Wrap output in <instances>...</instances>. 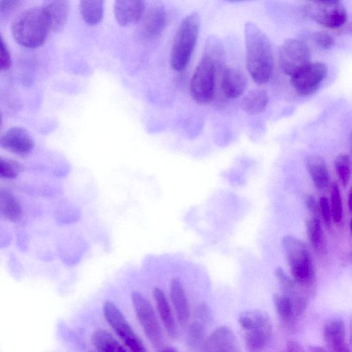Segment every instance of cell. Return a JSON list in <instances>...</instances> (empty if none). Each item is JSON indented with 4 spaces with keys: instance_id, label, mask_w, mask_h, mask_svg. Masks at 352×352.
Wrapping results in <instances>:
<instances>
[{
    "instance_id": "obj_8",
    "label": "cell",
    "mask_w": 352,
    "mask_h": 352,
    "mask_svg": "<svg viewBox=\"0 0 352 352\" xmlns=\"http://www.w3.org/2000/svg\"><path fill=\"white\" fill-rule=\"evenodd\" d=\"M307 12L318 23L331 29L342 27L347 20L346 10L340 1H311Z\"/></svg>"
},
{
    "instance_id": "obj_27",
    "label": "cell",
    "mask_w": 352,
    "mask_h": 352,
    "mask_svg": "<svg viewBox=\"0 0 352 352\" xmlns=\"http://www.w3.org/2000/svg\"><path fill=\"white\" fill-rule=\"evenodd\" d=\"M238 320L245 331L272 324L267 314L257 309L245 310L241 312Z\"/></svg>"
},
{
    "instance_id": "obj_21",
    "label": "cell",
    "mask_w": 352,
    "mask_h": 352,
    "mask_svg": "<svg viewBox=\"0 0 352 352\" xmlns=\"http://www.w3.org/2000/svg\"><path fill=\"white\" fill-rule=\"evenodd\" d=\"M272 337V324L245 331V346L250 352H261L267 346Z\"/></svg>"
},
{
    "instance_id": "obj_38",
    "label": "cell",
    "mask_w": 352,
    "mask_h": 352,
    "mask_svg": "<svg viewBox=\"0 0 352 352\" xmlns=\"http://www.w3.org/2000/svg\"><path fill=\"white\" fill-rule=\"evenodd\" d=\"M280 352H305V350L298 342L289 341Z\"/></svg>"
},
{
    "instance_id": "obj_41",
    "label": "cell",
    "mask_w": 352,
    "mask_h": 352,
    "mask_svg": "<svg viewBox=\"0 0 352 352\" xmlns=\"http://www.w3.org/2000/svg\"><path fill=\"white\" fill-rule=\"evenodd\" d=\"M348 206L349 210H351V190H349V197H348Z\"/></svg>"
},
{
    "instance_id": "obj_14",
    "label": "cell",
    "mask_w": 352,
    "mask_h": 352,
    "mask_svg": "<svg viewBox=\"0 0 352 352\" xmlns=\"http://www.w3.org/2000/svg\"><path fill=\"white\" fill-rule=\"evenodd\" d=\"M146 9L144 1H116L113 6L115 18L121 26L138 23Z\"/></svg>"
},
{
    "instance_id": "obj_18",
    "label": "cell",
    "mask_w": 352,
    "mask_h": 352,
    "mask_svg": "<svg viewBox=\"0 0 352 352\" xmlns=\"http://www.w3.org/2000/svg\"><path fill=\"white\" fill-rule=\"evenodd\" d=\"M42 6L47 13L51 31H61L69 18L70 3L66 0H54L45 2Z\"/></svg>"
},
{
    "instance_id": "obj_30",
    "label": "cell",
    "mask_w": 352,
    "mask_h": 352,
    "mask_svg": "<svg viewBox=\"0 0 352 352\" xmlns=\"http://www.w3.org/2000/svg\"><path fill=\"white\" fill-rule=\"evenodd\" d=\"M205 326L200 321H194L188 330L186 341L189 346L198 348L205 341Z\"/></svg>"
},
{
    "instance_id": "obj_33",
    "label": "cell",
    "mask_w": 352,
    "mask_h": 352,
    "mask_svg": "<svg viewBox=\"0 0 352 352\" xmlns=\"http://www.w3.org/2000/svg\"><path fill=\"white\" fill-rule=\"evenodd\" d=\"M11 65V55L0 32V72L8 69Z\"/></svg>"
},
{
    "instance_id": "obj_43",
    "label": "cell",
    "mask_w": 352,
    "mask_h": 352,
    "mask_svg": "<svg viewBox=\"0 0 352 352\" xmlns=\"http://www.w3.org/2000/svg\"><path fill=\"white\" fill-rule=\"evenodd\" d=\"M91 352H94V351H91Z\"/></svg>"
},
{
    "instance_id": "obj_24",
    "label": "cell",
    "mask_w": 352,
    "mask_h": 352,
    "mask_svg": "<svg viewBox=\"0 0 352 352\" xmlns=\"http://www.w3.org/2000/svg\"><path fill=\"white\" fill-rule=\"evenodd\" d=\"M268 102V95L263 89L250 91L242 99L241 107L243 111L251 115L263 111Z\"/></svg>"
},
{
    "instance_id": "obj_39",
    "label": "cell",
    "mask_w": 352,
    "mask_h": 352,
    "mask_svg": "<svg viewBox=\"0 0 352 352\" xmlns=\"http://www.w3.org/2000/svg\"><path fill=\"white\" fill-rule=\"evenodd\" d=\"M309 352H329L322 346H311L309 347Z\"/></svg>"
},
{
    "instance_id": "obj_6",
    "label": "cell",
    "mask_w": 352,
    "mask_h": 352,
    "mask_svg": "<svg viewBox=\"0 0 352 352\" xmlns=\"http://www.w3.org/2000/svg\"><path fill=\"white\" fill-rule=\"evenodd\" d=\"M102 310L106 321L130 352H147L143 342L115 303L107 301Z\"/></svg>"
},
{
    "instance_id": "obj_31",
    "label": "cell",
    "mask_w": 352,
    "mask_h": 352,
    "mask_svg": "<svg viewBox=\"0 0 352 352\" xmlns=\"http://www.w3.org/2000/svg\"><path fill=\"white\" fill-rule=\"evenodd\" d=\"M331 212L333 220L340 223L342 219L343 208L339 187L333 183L331 188Z\"/></svg>"
},
{
    "instance_id": "obj_1",
    "label": "cell",
    "mask_w": 352,
    "mask_h": 352,
    "mask_svg": "<svg viewBox=\"0 0 352 352\" xmlns=\"http://www.w3.org/2000/svg\"><path fill=\"white\" fill-rule=\"evenodd\" d=\"M244 35L250 75L257 84H265L270 80L274 67L270 42L261 28L252 22L245 24Z\"/></svg>"
},
{
    "instance_id": "obj_7",
    "label": "cell",
    "mask_w": 352,
    "mask_h": 352,
    "mask_svg": "<svg viewBox=\"0 0 352 352\" xmlns=\"http://www.w3.org/2000/svg\"><path fill=\"white\" fill-rule=\"evenodd\" d=\"M131 299L135 316L144 334L154 346H160L163 341V335L152 305L138 292L132 294Z\"/></svg>"
},
{
    "instance_id": "obj_15",
    "label": "cell",
    "mask_w": 352,
    "mask_h": 352,
    "mask_svg": "<svg viewBox=\"0 0 352 352\" xmlns=\"http://www.w3.org/2000/svg\"><path fill=\"white\" fill-rule=\"evenodd\" d=\"M247 87V78L239 69L226 68L221 76V89L225 96L236 98L240 96Z\"/></svg>"
},
{
    "instance_id": "obj_40",
    "label": "cell",
    "mask_w": 352,
    "mask_h": 352,
    "mask_svg": "<svg viewBox=\"0 0 352 352\" xmlns=\"http://www.w3.org/2000/svg\"><path fill=\"white\" fill-rule=\"evenodd\" d=\"M159 352H177V351L172 346H166L162 348Z\"/></svg>"
},
{
    "instance_id": "obj_34",
    "label": "cell",
    "mask_w": 352,
    "mask_h": 352,
    "mask_svg": "<svg viewBox=\"0 0 352 352\" xmlns=\"http://www.w3.org/2000/svg\"><path fill=\"white\" fill-rule=\"evenodd\" d=\"M313 40L318 47L323 50L331 48L334 43L333 37L329 33L324 31L315 32Z\"/></svg>"
},
{
    "instance_id": "obj_35",
    "label": "cell",
    "mask_w": 352,
    "mask_h": 352,
    "mask_svg": "<svg viewBox=\"0 0 352 352\" xmlns=\"http://www.w3.org/2000/svg\"><path fill=\"white\" fill-rule=\"evenodd\" d=\"M320 214L322 216L323 221L327 227H330L331 224V212L330 204L326 197H321L319 200Z\"/></svg>"
},
{
    "instance_id": "obj_37",
    "label": "cell",
    "mask_w": 352,
    "mask_h": 352,
    "mask_svg": "<svg viewBox=\"0 0 352 352\" xmlns=\"http://www.w3.org/2000/svg\"><path fill=\"white\" fill-rule=\"evenodd\" d=\"M20 3L16 0L0 1V12H9L17 8Z\"/></svg>"
},
{
    "instance_id": "obj_3",
    "label": "cell",
    "mask_w": 352,
    "mask_h": 352,
    "mask_svg": "<svg viewBox=\"0 0 352 352\" xmlns=\"http://www.w3.org/2000/svg\"><path fill=\"white\" fill-rule=\"evenodd\" d=\"M281 244L295 284L306 291L313 289L316 270L307 245L292 235H285Z\"/></svg>"
},
{
    "instance_id": "obj_22",
    "label": "cell",
    "mask_w": 352,
    "mask_h": 352,
    "mask_svg": "<svg viewBox=\"0 0 352 352\" xmlns=\"http://www.w3.org/2000/svg\"><path fill=\"white\" fill-rule=\"evenodd\" d=\"M0 211L11 221H19L22 217L21 204L16 195L8 188L0 189Z\"/></svg>"
},
{
    "instance_id": "obj_9",
    "label": "cell",
    "mask_w": 352,
    "mask_h": 352,
    "mask_svg": "<svg viewBox=\"0 0 352 352\" xmlns=\"http://www.w3.org/2000/svg\"><path fill=\"white\" fill-rule=\"evenodd\" d=\"M311 53L302 41L289 38L284 41L279 51V65L287 75L292 76L309 64Z\"/></svg>"
},
{
    "instance_id": "obj_5",
    "label": "cell",
    "mask_w": 352,
    "mask_h": 352,
    "mask_svg": "<svg viewBox=\"0 0 352 352\" xmlns=\"http://www.w3.org/2000/svg\"><path fill=\"white\" fill-rule=\"evenodd\" d=\"M217 60L206 53L198 63L190 85V95L197 103L206 104L213 97Z\"/></svg>"
},
{
    "instance_id": "obj_11",
    "label": "cell",
    "mask_w": 352,
    "mask_h": 352,
    "mask_svg": "<svg viewBox=\"0 0 352 352\" xmlns=\"http://www.w3.org/2000/svg\"><path fill=\"white\" fill-rule=\"evenodd\" d=\"M139 22L137 33L141 41H148L159 38L166 25L164 6L157 3L146 8Z\"/></svg>"
},
{
    "instance_id": "obj_29",
    "label": "cell",
    "mask_w": 352,
    "mask_h": 352,
    "mask_svg": "<svg viewBox=\"0 0 352 352\" xmlns=\"http://www.w3.org/2000/svg\"><path fill=\"white\" fill-rule=\"evenodd\" d=\"M334 167L340 183L346 186L351 178V160L348 155L340 154L334 161Z\"/></svg>"
},
{
    "instance_id": "obj_25",
    "label": "cell",
    "mask_w": 352,
    "mask_h": 352,
    "mask_svg": "<svg viewBox=\"0 0 352 352\" xmlns=\"http://www.w3.org/2000/svg\"><path fill=\"white\" fill-rule=\"evenodd\" d=\"M78 7L81 16L87 24L96 25L102 21L104 14L103 1H80Z\"/></svg>"
},
{
    "instance_id": "obj_42",
    "label": "cell",
    "mask_w": 352,
    "mask_h": 352,
    "mask_svg": "<svg viewBox=\"0 0 352 352\" xmlns=\"http://www.w3.org/2000/svg\"><path fill=\"white\" fill-rule=\"evenodd\" d=\"M1 121H2V115H1V113L0 111V125H1Z\"/></svg>"
},
{
    "instance_id": "obj_36",
    "label": "cell",
    "mask_w": 352,
    "mask_h": 352,
    "mask_svg": "<svg viewBox=\"0 0 352 352\" xmlns=\"http://www.w3.org/2000/svg\"><path fill=\"white\" fill-rule=\"evenodd\" d=\"M307 208L311 213L312 217H318L320 214L319 203L312 195H307L305 199Z\"/></svg>"
},
{
    "instance_id": "obj_4",
    "label": "cell",
    "mask_w": 352,
    "mask_h": 352,
    "mask_svg": "<svg viewBox=\"0 0 352 352\" xmlns=\"http://www.w3.org/2000/svg\"><path fill=\"white\" fill-rule=\"evenodd\" d=\"M200 28V17L195 12L187 15L180 23L173 38L170 51L171 67L177 72L188 65L196 45Z\"/></svg>"
},
{
    "instance_id": "obj_32",
    "label": "cell",
    "mask_w": 352,
    "mask_h": 352,
    "mask_svg": "<svg viewBox=\"0 0 352 352\" xmlns=\"http://www.w3.org/2000/svg\"><path fill=\"white\" fill-rule=\"evenodd\" d=\"M22 170L16 161L0 155V177L7 179L16 178Z\"/></svg>"
},
{
    "instance_id": "obj_19",
    "label": "cell",
    "mask_w": 352,
    "mask_h": 352,
    "mask_svg": "<svg viewBox=\"0 0 352 352\" xmlns=\"http://www.w3.org/2000/svg\"><path fill=\"white\" fill-rule=\"evenodd\" d=\"M205 349L206 352L237 350L236 337L229 327H219L206 340Z\"/></svg>"
},
{
    "instance_id": "obj_2",
    "label": "cell",
    "mask_w": 352,
    "mask_h": 352,
    "mask_svg": "<svg viewBox=\"0 0 352 352\" xmlns=\"http://www.w3.org/2000/svg\"><path fill=\"white\" fill-rule=\"evenodd\" d=\"M51 31L47 13L43 6L26 9L13 21L12 34L21 46L36 48L42 45Z\"/></svg>"
},
{
    "instance_id": "obj_26",
    "label": "cell",
    "mask_w": 352,
    "mask_h": 352,
    "mask_svg": "<svg viewBox=\"0 0 352 352\" xmlns=\"http://www.w3.org/2000/svg\"><path fill=\"white\" fill-rule=\"evenodd\" d=\"M91 342L97 352H127L111 333L103 329L94 332Z\"/></svg>"
},
{
    "instance_id": "obj_23",
    "label": "cell",
    "mask_w": 352,
    "mask_h": 352,
    "mask_svg": "<svg viewBox=\"0 0 352 352\" xmlns=\"http://www.w3.org/2000/svg\"><path fill=\"white\" fill-rule=\"evenodd\" d=\"M305 225L311 247L318 254H324L326 252V241L320 219L311 216L306 219Z\"/></svg>"
},
{
    "instance_id": "obj_20",
    "label": "cell",
    "mask_w": 352,
    "mask_h": 352,
    "mask_svg": "<svg viewBox=\"0 0 352 352\" xmlns=\"http://www.w3.org/2000/svg\"><path fill=\"white\" fill-rule=\"evenodd\" d=\"M306 168L316 188L324 190L330 183V176L324 160L318 155H311L306 160Z\"/></svg>"
},
{
    "instance_id": "obj_28",
    "label": "cell",
    "mask_w": 352,
    "mask_h": 352,
    "mask_svg": "<svg viewBox=\"0 0 352 352\" xmlns=\"http://www.w3.org/2000/svg\"><path fill=\"white\" fill-rule=\"evenodd\" d=\"M272 302L279 318L284 322L294 320L293 304L291 298L283 294H275Z\"/></svg>"
},
{
    "instance_id": "obj_13",
    "label": "cell",
    "mask_w": 352,
    "mask_h": 352,
    "mask_svg": "<svg viewBox=\"0 0 352 352\" xmlns=\"http://www.w3.org/2000/svg\"><path fill=\"white\" fill-rule=\"evenodd\" d=\"M322 334L329 352H351L346 342V327L343 320L332 318L327 321Z\"/></svg>"
},
{
    "instance_id": "obj_16",
    "label": "cell",
    "mask_w": 352,
    "mask_h": 352,
    "mask_svg": "<svg viewBox=\"0 0 352 352\" xmlns=\"http://www.w3.org/2000/svg\"><path fill=\"white\" fill-rule=\"evenodd\" d=\"M170 297L177 321L181 327H185L189 320L190 307L184 287L177 278L170 282Z\"/></svg>"
},
{
    "instance_id": "obj_10",
    "label": "cell",
    "mask_w": 352,
    "mask_h": 352,
    "mask_svg": "<svg viewBox=\"0 0 352 352\" xmlns=\"http://www.w3.org/2000/svg\"><path fill=\"white\" fill-rule=\"evenodd\" d=\"M327 74L324 63H310L291 76V84L298 94L306 96L316 91Z\"/></svg>"
},
{
    "instance_id": "obj_12",
    "label": "cell",
    "mask_w": 352,
    "mask_h": 352,
    "mask_svg": "<svg viewBox=\"0 0 352 352\" xmlns=\"http://www.w3.org/2000/svg\"><path fill=\"white\" fill-rule=\"evenodd\" d=\"M34 146L32 134L21 126H12L0 136V147L15 155H27Z\"/></svg>"
},
{
    "instance_id": "obj_17",
    "label": "cell",
    "mask_w": 352,
    "mask_h": 352,
    "mask_svg": "<svg viewBox=\"0 0 352 352\" xmlns=\"http://www.w3.org/2000/svg\"><path fill=\"white\" fill-rule=\"evenodd\" d=\"M153 295L164 327L168 336L175 339L177 336V325L166 296L159 287L153 289Z\"/></svg>"
}]
</instances>
